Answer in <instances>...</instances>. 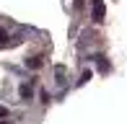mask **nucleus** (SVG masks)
I'll list each match as a JSON object with an SVG mask.
<instances>
[{
    "mask_svg": "<svg viewBox=\"0 0 127 124\" xmlns=\"http://www.w3.org/2000/svg\"><path fill=\"white\" fill-rule=\"evenodd\" d=\"M94 21H104V3L101 0H94Z\"/></svg>",
    "mask_w": 127,
    "mask_h": 124,
    "instance_id": "obj_1",
    "label": "nucleus"
},
{
    "mask_svg": "<svg viewBox=\"0 0 127 124\" xmlns=\"http://www.w3.org/2000/svg\"><path fill=\"white\" fill-rule=\"evenodd\" d=\"M18 96L24 101H29V98H31V85H29V83H21V85H18Z\"/></svg>",
    "mask_w": 127,
    "mask_h": 124,
    "instance_id": "obj_2",
    "label": "nucleus"
},
{
    "mask_svg": "<svg viewBox=\"0 0 127 124\" xmlns=\"http://www.w3.org/2000/svg\"><path fill=\"white\" fill-rule=\"evenodd\" d=\"M26 67H31V70H39V67H42V60H39V57H31V60H26Z\"/></svg>",
    "mask_w": 127,
    "mask_h": 124,
    "instance_id": "obj_3",
    "label": "nucleus"
},
{
    "mask_svg": "<svg viewBox=\"0 0 127 124\" xmlns=\"http://www.w3.org/2000/svg\"><path fill=\"white\" fill-rule=\"evenodd\" d=\"M96 60H99V67H101L104 72H106V70H109V62H106V57H96Z\"/></svg>",
    "mask_w": 127,
    "mask_h": 124,
    "instance_id": "obj_4",
    "label": "nucleus"
},
{
    "mask_svg": "<svg viewBox=\"0 0 127 124\" xmlns=\"http://www.w3.org/2000/svg\"><path fill=\"white\" fill-rule=\"evenodd\" d=\"M3 44H5V34L0 31V47H3Z\"/></svg>",
    "mask_w": 127,
    "mask_h": 124,
    "instance_id": "obj_5",
    "label": "nucleus"
},
{
    "mask_svg": "<svg viewBox=\"0 0 127 124\" xmlns=\"http://www.w3.org/2000/svg\"><path fill=\"white\" fill-rule=\"evenodd\" d=\"M3 124H8V122H3Z\"/></svg>",
    "mask_w": 127,
    "mask_h": 124,
    "instance_id": "obj_6",
    "label": "nucleus"
}]
</instances>
